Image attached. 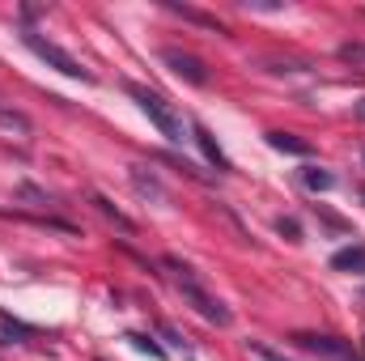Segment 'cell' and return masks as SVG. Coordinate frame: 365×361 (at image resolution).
<instances>
[{
    "label": "cell",
    "mask_w": 365,
    "mask_h": 361,
    "mask_svg": "<svg viewBox=\"0 0 365 361\" xmlns=\"http://www.w3.org/2000/svg\"><path fill=\"white\" fill-rule=\"evenodd\" d=\"M331 268L336 272H365V243H353L344 251L331 255Z\"/></svg>",
    "instance_id": "obj_9"
},
{
    "label": "cell",
    "mask_w": 365,
    "mask_h": 361,
    "mask_svg": "<svg viewBox=\"0 0 365 361\" xmlns=\"http://www.w3.org/2000/svg\"><path fill=\"white\" fill-rule=\"evenodd\" d=\"M344 64H353V68H361L365 73V43H340V51H336Z\"/></svg>",
    "instance_id": "obj_16"
},
{
    "label": "cell",
    "mask_w": 365,
    "mask_h": 361,
    "mask_svg": "<svg viewBox=\"0 0 365 361\" xmlns=\"http://www.w3.org/2000/svg\"><path fill=\"white\" fill-rule=\"evenodd\" d=\"M302 187H310V191H331L336 187V175L331 171H323V166H302Z\"/></svg>",
    "instance_id": "obj_13"
},
{
    "label": "cell",
    "mask_w": 365,
    "mask_h": 361,
    "mask_svg": "<svg viewBox=\"0 0 365 361\" xmlns=\"http://www.w3.org/2000/svg\"><path fill=\"white\" fill-rule=\"evenodd\" d=\"M166 162H170V166H179L182 175H191V179L208 183V175H204V171H200V166H195V162H187V158H179V153H170V158H166Z\"/></svg>",
    "instance_id": "obj_18"
},
{
    "label": "cell",
    "mask_w": 365,
    "mask_h": 361,
    "mask_svg": "<svg viewBox=\"0 0 365 361\" xmlns=\"http://www.w3.org/2000/svg\"><path fill=\"white\" fill-rule=\"evenodd\" d=\"M247 349H251V357H259V361H289L284 353H276L272 345H264V340H247Z\"/></svg>",
    "instance_id": "obj_17"
},
{
    "label": "cell",
    "mask_w": 365,
    "mask_h": 361,
    "mask_svg": "<svg viewBox=\"0 0 365 361\" xmlns=\"http://www.w3.org/2000/svg\"><path fill=\"white\" fill-rule=\"evenodd\" d=\"M0 128H4V132H17V136H30V132H34V123H30L21 111H9V106H0Z\"/></svg>",
    "instance_id": "obj_14"
},
{
    "label": "cell",
    "mask_w": 365,
    "mask_h": 361,
    "mask_svg": "<svg viewBox=\"0 0 365 361\" xmlns=\"http://www.w3.org/2000/svg\"><path fill=\"white\" fill-rule=\"evenodd\" d=\"M166 9H170V13H179L182 21H191V26H204V30H212V34H225V26H221L217 17H208V13H200V9H187V4H175V0H170Z\"/></svg>",
    "instance_id": "obj_10"
},
{
    "label": "cell",
    "mask_w": 365,
    "mask_h": 361,
    "mask_svg": "<svg viewBox=\"0 0 365 361\" xmlns=\"http://www.w3.org/2000/svg\"><path fill=\"white\" fill-rule=\"evenodd\" d=\"M162 336H166V340H170L175 349H182V353L191 357V349H187V340H182V336H179V332H175V327H166V323H162Z\"/></svg>",
    "instance_id": "obj_22"
},
{
    "label": "cell",
    "mask_w": 365,
    "mask_h": 361,
    "mask_svg": "<svg viewBox=\"0 0 365 361\" xmlns=\"http://www.w3.org/2000/svg\"><path fill=\"white\" fill-rule=\"evenodd\" d=\"M191 141L200 145V153H204V158H208V162H212L217 171H234V166H230V158L221 153V145H217V136H212V132H208L204 123H191Z\"/></svg>",
    "instance_id": "obj_7"
},
{
    "label": "cell",
    "mask_w": 365,
    "mask_h": 361,
    "mask_svg": "<svg viewBox=\"0 0 365 361\" xmlns=\"http://www.w3.org/2000/svg\"><path fill=\"white\" fill-rule=\"evenodd\" d=\"M276 230H280L289 243H302V225H297L293 217H276Z\"/></svg>",
    "instance_id": "obj_19"
},
{
    "label": "cell",
    "mask_w": 365,
    "mask_h": 361,
    "mask_svg": "<svg viewBox=\"0 0 365 361\" xmlns=\"http://www.w3.org/2000/svg\"><path fill=\"white\" fill-rule=\"evenodd\" d=\"M21 200H34V204H51V195H43L38 187H30V183H21Z\"/></svg>",
    "instance_id": "obj_20"
},
{
    "label": "cell",
    "mask_w": 365,
    "mask_h": 361,
    "mask_svg": "<svg viewBox=\"0 0 365 361\" xmlns=\"http://www.w3.org/2000/svg\"><path fill=\"white\" fill-rule=\"evenodd\" d=\"M128 93L140 102V111L149 115V123L166 136V141H175V145H182L187 136H182V119H179V111L162 98V93H153V90H145V86H128Z\"/></svg>",
    "instance_id": "obj_3"
},
{
    "label": "cell",
    "mask_w": 365,
    "mask_h": 361,
    "mask_svg": "<svg viewBox=\"0 0 365 361\" xmlns=\"http://www.w3.org/2000/svg\"><path fill=\"white\" fill-rule=\"evenodd\" d=\"M162 60L179 73L187 86H208V68H204L191 51H182V47H162Z\"/></svg>",
    "instance_id": "obj_4"
},
{
    "label": "cell",
    "mask_w": 365,
    "mask_h": 361,
    "mask_svg": "<svg viewBox=\"0 0 365 361\" xmlns=\"http://www.w3.org/2000/svg\"><path fill=\"white\" fill-rule=\"evenodd\" d=\"M353 115H357V119H365V98L357 102V106H353Z\"/></svg>",
    "instance_id": "obj_24"
},
{
    "label": "cell",
    "mask_w": 365,
    "mask_h": 361,
    "mask_svg": "<svg viewBox=\"0 0 365 361\" xmlns=\"http://www.w3.org/2000/svg\"><path fill=\"white\" fill-rule=\"evenodd\" d=\"M361 162H365V149H361Z\"/></svg>",
    "instance_id": "obj_25"
},
{
    "label": "cell",
    "mask_w": 365,
    "mask_h": 361,
    "mask_svg": "<svg viewBox=\"0 0 365 361\" xmlns=\"http://www.w3.org/2000/svg\"><path fill=\"white\" fill-rule=\"evenodd\" d=\"M162 264H166V268L175 272V285H179V293L187 298V306H191V310H195L200 319H208V323H217V327H230V323H234L230 306H225V302H217V298H212V293H208V289L200 285V276H195V272L187 268L182 260L166 255Z\"/></svg>",
    "instance_id": "obj_1"
},
{
    "label": "cell",
    "mask_w": 365,
    "mask_h": 361,
    "mask_svg": "<svg viewBox=\"0 0 365 361\" xmlns=\"http://www.w3.org/2000/svg\"><path fill=\"white\" fill-rule=\"evenodd\" d=\"M93 208H98V213H102L106 221H115V225H119L123 234H136V221H132L128 213H119V208H115V204H110L106 195H93Z\"/></svg>",
    "instance_id": "obj_12"
},
{
    "label": "cell",
    "mask_w": 365,
    "mask_h": 361,
    "mask_svg": "<svg viewBox=\"0 0 365 361\" xmlns=\"http://www.w3.org/2000/svg\"><path fill=\"white\" fill-rule=\"evenodd\" d=\"M21 43H26V51H34L43 64H51L56 73H64V77H73V81H93L90 68H81V60L77 56H68L60 43H51V39H43L38 30H30V26H21Z\"/></svg>",
    "instance_id": "obj_2"
},
{
    "label": "cell",
    "mask_w": 365,
    "mask_h": 361,
    "mask_svg": "<svg viewBox=\"0 0 365 361\" xmlns=\"http://www.w3.org/2000/svg\"><path fill=\"white\" fill-rule=\"evenodd\" d=\"M128 179H132V187H136L140 200L166 204V187H162V179H158V171H149V166H128Z\"/></svg>",
    "instance_id": "obj_6"
},
{
    "label": "cell",
    "mask_w": 365,
    "mask_h": 361,
    "mask_svg": "<svg viewBox=\"0 0 365 361\" xmlns=\"http://www.w3.org/2000/svg\"><path fill=\"white\" fill-rule=\"evenodd\" d=\"M128 340H132V349H136V353H149L153 361H162V357H166V349H162V345H158L153 336H140V332H128Z\"/></svg>",
    "instance_id": "obj_15"
},
{
    "label": "cell",
    "mask_w": 365,
    "mask_h": 361,
    "mask_svg": "<svg viewBox=\"0 0 365 361\" xmlns=\"http://www.w3.org/2000/svg\"><path fill=\"white\" fill-rule=\"evenodd\" d=\"M30 336H34V327H26V323L9 319V315L0 310V345H26Z\"/></svg>",
    "instance_id": "obj_11"
},
{
    "label": "cell",
    "mask_w": 365,
    "mask_h": 361,
    "mask_svg": "<svg viewBox=\"0 0 365 361\" xmlns=\"http://www.w3.org/2000/svg\"><path fill=\"white\" fill-rule=\"evenodd\" d=\"M293 340H297V349H306V353H319V357H331V361H349V357H353V349H349L344 340H336V336H314V332H297Z\"/></svg>",
    "instance_id": "obj_5"
},
{
    "label": "cell",
    "mask_w": 365,
    "mask_h": 361,
    "mask_svg": "<svg viewBox=\"0 0 365 361\" xmlns=\"http://www.w3.org/2000/svg\"><path fill=\"white\" fill-rule=\"evenodd\" d=\"M247 9H259V13H280L284 4H280V0H247Z\"/></svg>",
    "instance_id": "obj_21"
},
{
    "label": "cell",
    "mask_w": 365,
    "mask_h": 361,
    "mask_svg": "<svg viewBox=\"0 0 365 361\" xmlns=\"http://www.w3.org/2000/svg\"><path fill=\"white\" fill-rule=\"evenodd\" d=\"M268 145H272L276 153H293V158H310V153H314L310 141H302V136H293V132H268Z\"/></svg>",
    "instance_id": "obj_8"
},
{
    "label": "cell",
    "mask_w": 365,
    "mask_h": 361,
    "mask_svg": "<svg viewBox=\"0 0 365 361\" xmlns=\"http://www.w3.org/2000/svg\"><path fill=\"white\" fill-rule=\"evenodd\" d=\"M319 217H323V221H327V225H331V230H349V225H344V221H340V217H336V213H327V208H319Z\"/></svg>",
    "instance_id": "obj_23"
}]
</instances>
